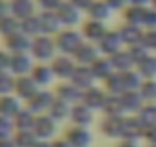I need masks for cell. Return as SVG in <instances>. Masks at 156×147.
<instances>
[{
	"mask_svg": "<svg viewBox=\"0 0 156 147\" xmlns=\"http://www.w3.org/2000/svg\"><path fill=\"white\" fill-rule=\"evenodd\" d=\"M55 46H57V51L60 54H64V55H73L76 52V49L80 48L84 41V37L83 34H80L78 31L72 29V28H67V29H61L55 37Z\"/></svg>",
	"mask_w": 156,
	"mask_h": 147,
	"instance_id": "6da1fadb",
	"label": "cell"
},
{
	"mask_svg": "<svg viewBox=\"0 0 156 147\" xmlns=\"http://www.w3.org/2000/svg\"><path fill=\"white\" fill-rule=\"evenodd\" d=\"M55 51H57V46H55L54 37L41 34V35L32 38L29 54L32 55L34 60H37L40 63H46V61L55 58Z\"/></svg>",
	"mask_w": 156,
	"mask_h": 147,
	"instance_id": "7a4b0ae2",
	"label": "cell"
},
{
	"mask_svg": "<svg viewBox=\"0 0 156 147\" xmlns=\"http://www.w3.org/2000/svg\"><path fill=\"white\" fill-rule=\"evenodd\" d=\"M35 63L34 58L29 52H23V54H11V64H9V72L16 77H22V75H29L32 72Z\"/></svg>",
	"mask_w": 156,
	"mask_h": 147,
	"instance_id": "3957f363",
	"label": "cell"
},
{
	"mask_svg": "<svg viewBox=\"0 0 156 147\" xmlns=\"http://www.w3.org/2000/svg\"><path fill=\"white\" fill-rule=\"evenodd\" d=\"M32 132L35 133V136H37L38 139L48 141V139H49L51 136H54L55 132H57V120H54L49 113L37 115Z\"/></svg>",
	"mask_w": 156,
	"mask_h": 147,
	"instance_id": "277c9868",
	"label": "cell"
},
{
	"mask_svg": "<svg viewBox=\"0 0 156 147\" xmlns=\"http://www.w3.org/2000/svg\"><path fill=\"white\" fill-rule=\"evenodd\" d=\"M55 101V97L43 89H40L31 100L26 101V107L29 110H32L35 115H43V113H48L51 106L54 104Z\"/></svg>",
	"mask_w": 156,
	"mask_h": 147,
	"instance_id": "5b68a950",
	"label": "cell"
},
{
	"mask_svg": "<svg viewBox=\"0 0 156 147\" xmlns=\"http://www.w3.org/2000/svg\"><path fill=\"white\" fill-rule=\"evenodd\" d=\"M3 43H5V49L9 54H23V52H29L31 51L32 38L28 37L26 34H23L22 31H19L14 35L3 38Z\"/></svg>",
	"mask_w": 156,
	"mask_h": 147,
	"instance_id": "8992f818",
	"label": "cell"
},
{
	"mask_svg": "<svg viewBox=\"0 0 156 147\" xmlns=\"http://www.w3.org/2000/svg\"><path fill=\"white\" fill-rule=\"evenodd\" d=\"M55 13H57L61 25L67 26V28H73L76 23H80V20H81V11L78 9L76 6H73L69 0H64Z\"/></svg>",
	"mask_w": 156,
	"mask_h": 147,
	"instance_id": "52a82bcc",
	"label": "cell"
},
{
	"mask_svg": "<svg viewBox=\"0 0 156 147\" xmlns=\"http://www.w3.org/2000/svg\"><path fill=\"white\" fill-rule=\"evenodd\" d=\"M40 91L38 84L34 81V78L31 75H22V77H16V91L14 95H17L22 101H28L31 100L37 92Z\"/></svg>",
	"mask_w": 156,
	"mask_h": 147,
	"instance_id": "ba28073f",
	"label": "cell"
},
{
	"mask_svg": "<svg viewBox=\"0 0 156 147\" xmlns=\"http://www.w3.org/2000/svg\"><path fill=\"white\" fill-rule=\"evenodd\" d=\"M51 67L54 70V75H57L60 78H70L75 67H76V64H75V60H73L72 55L60 54L58 57H55L52 60Z\"/></svg>",
	"mask_w": 156,
	"mask_h": 147,
	"instance_id": "9c48e42d",
	"label": "cell"
},
{
	"mask_svg": "<svg viewBox=\"0 0 156 147\" xmlns=\"http://www.w3.org/2000/svg\"><path fill=\"white\" fill-rule=\"evenodd\" d=\"M94 80H95V75H94L90 66H81V64H78L75 67L72 77H70V81H72V84L75 88L84 89V91L92 88Z\"/></svg>",
	"mask_w": 156,
	"mask_h": 147,
	"instance_id": "30bf717a",
	"label": "cell"
},
{
	"mask_svg": "<svg viewBox=\"0 0 156 147\" xmlns=\"http://www.w3.org/2000/svg\"><path fill=\"white\" fill-rule=\"evenodd\" d=\"M100 54V48L95 43L90 41H83V45L76 49V52L72 55L75 61H78L81 66H90Z\"/></svg>",
	"mask_w": 156,
	"mask_h": 147,
	"instance_id": "8fae6325",
	"label": "cell"
},
{
	"mask_svg": "<svg viewBox=\"0 0 156 147\" xmlns=\"http://www.w3.org/2000/svg\"><path fill=\"white\" fill-rule=\"evenodd\" d=\"M38 17H40V23H41V32L44 35L55 37L61 31L63 25L55 11H41L38 14Z\"/></svg>",
	"mask_w": 156,
	"mask_h": 147,
	"instance_id": "7c38bea8",
	"label": "cell"
},
{
	"mask_svg": "<svg viewBox=\"0 0 156 147\" xmlns=\"http://www.w3.org/2000/svg\"><path fill=\"white\" fill-rule=\"evenodd\" d=\"M9 3H11V14L20 22L37 14L35 0H9Z\"/></svg>",
	"mask_w": 156,
	"mask_h": 147,
	"instance_id": "4fadbf2b",
	"label": "cell"
},
{
	"mask_svg": "<svg viewBox=\"0 0 156 147\" xmlns=\"http://www.w3.org/2000/svg\"><path fill=\"white\" fill-rule=\"evenodd\" d=\"M106 34H107V28L104 26L103 22L90 19L83 25V37H84V40H87L90 43L98 45Z\"/></svg>",
	"mask_w": 156,
	"mask_h": 147,
	"instance_id": "5bb4252c",
	"label": "cell"
},
{
	"mask_svg": "<svg viewBox=\"0 0 156 147\" xmlns=\"http://www.w3.org/2000/svg\"><path fill=\"white\" fill-rule=\"evenodd\" d=\"M122 38L119 35L118 31H107V34L101 38V41L98 43V48H100V52L112 57L113 54L119 52L121 51V46H122Z\"/></svg>",
	"mask_w": 156,
	"mask_h": 147,
	"instance_id": "9a60e30c",
	"label": "cell"
},
{
	"mask_svg": "<svg viewBox=\"0 0 156 147\" xmlns=\"http://www.w3.org/2000/svg\"><path fill=\"white\" fill-rule=\"evenodd\" d=\"M23 109L22 100L17 95H0V117L14 120V117Z\"/></svg>",
	"mask_w": 156,
	"mask_h": 147,
	"instance_id": "2e32d148",
	"label": "cell"
},
{
	"mask_svg": "<svg viewBox=\"0 0 156 147\" xmlns=\"http://www.w3.org/2000/svg\"><path fill=\"white\" fill-rule=\"evenodd\" d=\"M29 75L34 78V81L38 84V88H44V86L49 84V83L52 81V78L55 77L51 64H46V63H38V64H35Z\"/></svg>",
	"mask_w": 156,
	"mask_h": 147,
	"instance_id": "e0dca14e",
	"label": "cell"
},
{
	"mask_svg": "<svg viewBox=\"0 0 156 147\" xmlns=\"http://www.w3.org/2000/svg\"><path fill=\"white\" fill-rule=\"evenodd\" d=\"M72 147H87L92 141L90 138V133L81 127V126H76L73 129H70L67 132V139H66Z\"/></svg>",
	"mask_w": 156,
	"mask_h": 147,
	"instance_id": "ac0fdd59",
	"label": "cell"
},
{
	"mask_svg": "<svg viewBox=\"0 0 156 147\" xmlns=\"http://www.w3.org/2000/svg\"><path fill=\"white\" fill-rule=\"evenodd\" d=\"M118 32L122 38V43H126L129 46H135V45L141 43L142 37H144V32L141 31V28L135 26V25H130V23H124V26Z\"/></svg>",
	"mask_w": 156,
	"mask_h": 147,
	"instance_id": "d6986e66",
	"label": "cell"
},
{
	"mask_svg": "<svg viewBox=\"0 0 156 147\" xmlns=\"http://www.w3.org/2000/svg\"><path fill=\"white\" fill-rule=\"evenodd\" d=\"M35 118L37 115L32 110H29L28 107H23L12 120L16 124V130H32L35 124Z\"/></svg>",
	"mask_w": 156,
	"mask_h": 147,
	"instance_id": "ffe728a7",
	"label": "cell"
},
{
	"mask_svg": "<svg viewBox=\"0 0 156 147\" xmlns=\"http://www.w3.org/2000/svg\"><path fill=\"white\" fill-rule=\"evenodd\" d=\"M90 19L98 20V22H106L110 16H112V8L106 3V0H95L90 5V8L87 9Z\"/></svg>",
	"mask_w": 156,
	"mask_h": 147,
	"instance_id": "44dd1931",
	"label": "cell"
},
{
	"mask_svg": "<svg viewBox=\"0 0 156 147\" xmlns=\"http://www.w3.org/2000/svg\"><path fill=\"white\" fill-rule=\"evenodd\" d=\"M90 69L94 72L95 78H109L112 74H113V64H112V60L110 57L109 58H101L98 57L92 64H90Z\"/></svg>",
	"mask_w": 156,
	"mask_h": 147,
	"instance_id": "7402d4cb",
	"label": "cell"
},
{
	"mask_svg": "<svg viewBox=\"0 0 156 147\" xmlns=\"http://www.w3.org/2000/svg\"><path fill=\"white\" fill-rule=\"evenodd\" d=\"M70 118L75 121L76 126H87L90 124L92 118H94V113H92V109L87 107L86 104H80V106H75L72 107V112H70Z\"/></svg>",
	"mask_w": 156,
	"mask_h": 147,
	"instance_id": "603a6c76",
	"label": "cell"
},
{
	"mask_svg": "<svg viewBox=\"0 0 156 147\" xmlns=\"http://www.w3.org/2000/svg\"><path fill=\"white\" fill-rule=\"evenodd\" d=\"M20 31L23 34H26L28 37L31 38H35L38 35H41V23H40V17L38 14L29 17V19H25L20 22Z\"/></svg>",
	"mask_w": 156,
	"mask_h": 147,
	"instance_id": "cb8c5ba5",
	"label": "cell"
},
{
	"mask_svg": "<svg viewBox=\"0 0 156 147\" xmlns=\"http://www.w3.org/2000/svg\"><path fill=\"white\" fill-rule=\"evenodd\" d=\"M19 31H20V20L16 19L12 14L0 19V37L6 38V37L14 35Z\"/></svg>",
	"mask_w": 156,
	"mask_h": 147,
	"instance_id": "d4e9b609",
	"label": "cell"
},
{
	"mask_svg": "<svg viewBox=\"0 0 156 147\" xmlns=\"http://www.w3.org/2000/svg\"><path fill=\"white\" fill-rule=\"evenodd\" d=\"M84 97H86L84 104L87 107H90V109H94V107H104V104L107 101V98L103 95V92L98 91V89H95V88H90V89L84 91L83 98Z\"/></svg>",
	"mask_w": 156,
	"mask_h": 147,
	"instance_id": "484cf974",
	"label": "cell"
},
{
	"mask_svg": "<svg viewBox=\"0 0 156 147\" xmlns=\"http://www.w3.org/2000/svg\"><path fill=\"white\" fill-rule=\"evenodd\" d=\"M145 11H147V8H139V6L130 5L126 9V14H124L126 23H130V25H135V26H139V28L144 26Z\"/></svg>",
	"mask_w": 156,
	"mask_h": 147,
	"instance_id": "4316f807",
	"label": "cell"
},
{
	"mask_svg": "<svg viewBox=\"0 0 156 147\" xmlns=\"http://www.w3.org/2000/svg\"><path fill=\"white\" fill-rule=\"evenodd\" d=\"M12 138L17 147H34L38 141L32 130H16Z\"/></svg>",
	"mask_w": 156,
	"mask_h": 147,
	"instance_id": "83f0119b",
	"label": "cell"
},
{
	"mask_svg": "<svg viewBox=\"0 0 156 147\" xmlns=\"http://www.w3.org/2000/svg\"><path fill=\"white\" fill-rule=\"evenodd\" d=\"M103 130L107 136H124V120L119 117H112L110 121L107 120L103 126Z\"/></svg>",
	"mask_w": 156,
	"mask_h": 147,
	"instance_id": "f1b7e54d",
	"label": "cell"
},
{
	"mask_svg": "<svg viewBox=\"0 0 156 147\" xmlns=\"http://www.w3.org/2000/svg\"><path fill=\"white\" fill-rule=\"evenodd\" d=\"M136 64H138L139 72L142 74L144 77H147V78H153V77L156 75V57L147 54V55H145L141 61H138Z\"/></svg>",
	"mask_w": 156,
	"mask_h": 147,
	"instance_id": "f546056e",
	"label": "cell"
},
{
	"mask_svg": "<svg viewBox=\"0 0 156 147\" xmlns=\"http://www.w3.org/2000/svg\"><path fill=\"white\" fill-rule=\"evenodd\" d=\"M72 112V109H70V106H69V103H66V101H63V100H60V98H55V101H54V104L51 106V109H49V115L54 118V120H63L66 115H69Z\"/></svg>",
	"mask_w": 156,
	"mask_h": 147,
	"instance_id": "4dcf8cb0",
	"label": "cell"
},
{
	"mask_svg": "<svg viewBox=\"0 0 156 147\" xmlns=\"http://www.w3.org/2000/svg\"><path fill=\"white\" fill-rule=\"evenodd\" d=\"M16 91V75L11 72L0 74V95H12Z\"/></svg>",
	"mask_w": 156,
	"mask_h": 147,
	"instance_id": "1f68e13d",
	"label": "cell"
},
{
	"mask_svg": "<svg viewBox=\"0 0 156 147\" xmlns=\"http://www.w3.org/2000/svg\"><path fill=\"white\" fill-rule=\"evenodd\" d=\"M78 95H80V89L78 88H75L73 84H63L58 89V97L57 98H60V100L70 104V101L76 100L75 97H78Z\"/></svg>",
	"mask_w": 156,
	"mask_h": 147,
	"instance_id": "d6a6232c",
	"label": "cell"
},
{
	"mask_svg": "<svg viewBox=\"0 0 156 147\" xmlns=\"http://www.w3.org/2000/svg\"><path fill=\"white\" fill-rule=\"evenodd\" d=\"M16 133V124L11 118L0 117V139L12 138Z\"/></svg>",
	"mask_w": 156,
	"mask_h": 147,
	"instance_id": "836d02e7",
	"label": "cell"
},
{
	"mask_svg": "<svg viewBox=\"0 0 156 147\" xmlns=\"http://www.w3.org/2000/svg\"><path fill=\"white\" fill-rule=\"evenodd\" d=\"M121 78H122L124 89H127V91H133V88H138V84L141 83L138 72H132V70L121 72Z\"/></svg>",
	"mask_w": 156,
	"mask_h": 147,
	"instance_id": "e575fe53",
	"label": "cell"
},
{
	"mask_svg": "<svg viewBox=\"0 0 156 147\" xmlns=\"http://www.w3.org/2000/svg\"><path fill=\"white\" fill-rule=\"evenodd\" d=\"M141 123L144 124V127H154L156 126V106H147L142 109V115H141Z\"/></svg>",
	"mask_w": 156,
	"mask_h": 147,
	"instance_id": "d590c367",
	"label": "cell"
},
{
	"mask_svg": "<svg viewBox=\"0 0 156 147\" xmlns=\"http://www.w3.org/2000/svg\"><path fill=\"white\" fill-rule=\"evenodd\" d=\"M144 28H147V31H156V9L154 8H147Z\"/></svg>",
	"mask_w": 156,
	"mask_h": 147,
	"instance_id": "8d00e7d4",
	"label": "cell"
},
{
	"mask_svg": "<svg viewBox=\"0 0 156 147\" xmlns=\"http://www.w3.org/2000/svg\"><path fill=\"white\" fill-rule=\"evenodd\" d=\"M64 0H35L37 6L41 8V11H57Z\"/></svg>",
	"mask_w": 156,
	"mask_h": 147,
	"instance_id": "74e56055",
	"label": "cell"
},
{
	"mask_svg": "<svg viewBox=\"0 0 156 147\" xmlns=\"http://www.w3.org/2000/svg\"><path fill=\"white\" fill-rule=\"evenodd\" d=\"M11 64V54L6 49H0V74L9 72Z\"/></svg>",
	"mask_w": 156,
	"mask_h": 147,
	"instance_id": "f35d334b",
	"label": "cell"
},
{
	"mask_svg": "<svg viewBox=\"0 0 156 147\" xmlns=\"http://www.w3.org/2000/svg\"><path fill=\"white\" fill-rule=\"evenodd\" d=\"M144 100H154L156 98V83L153 80H148L147 83H144Z\"/></svg>",
	"mask_w": 156,
	"mask_h": 147,
	"instance_id": "ab89813d",
	"label": "cell"
},
{
	"mask_svg": "<svg viewBox=\"0 0 156 147\" xmlns=\"http://www.w3.org/2000/svg\"><path fill=\"white\" fill-rule=\"evenodd\" d=\"M69 2L73 5V6H76L80 11H87L89 8H90V5L95 2V0H69Z\"/></svg>",
	"mask_w": 156,
	"mask_h": 147,
	"instance_id": "60d3db41",
	"label": "cell"
},
{
	"mask_svg": "<svg viewBox=\"0 0 156 147\" xmlns=\"http://www.w3.org/2000/svg\"><path fill=\"white\" fill-rule=\"evenodd\" d=\"M106 3L112 8V11H115V9H122V8H126V5L130 3V2H129V0H106Z\"/></svg>",
	"mask_w": 156,
	"mask_h": 147,
	"instance_id": "b9f144b4",
	"label": "cell"
},
{
	"mask_svg": "<svg viewBox=\"0 0 156 147\" xmlns=\"http://www.w3.org/2000/svg\"><path fill=\"white\" fill-rule=\"evenodd\" d=\"M11 14V3L9 0H0V19Z\"/></svg>",
	"mask_w": 156,
	"mask_h": 147,
	"instance_id": "7bdbcfd3",
	"label": "cell"
},
{
	"mask_svg": "<svg viewBox=\"0 0 156 147\" xmlns=\"http://www.w3.org/2000/svg\"><path fill=\"white\" fill-rule=\"evenodd\" d=\"M130 5L133 6H139V8H147L148 5H151V0H129Z\"/></svg>",
	"mask_w": 156,
	"mask_h": 147,
	"instance_id": "ee69618b",
	"label": "cell"
},
{
	"mask_svg": "<svg viewBox=\"0 0 156 147\" xmlns=\"http://www.w3.org/2000/svg\"><path fill=\"white\" fill-rule=\"evenodd\" d=\"M147 136H148V141L151 142V145H156V126L148 129V132H147Z\"/></svg>",
	"mask_w": 156,
	"mask_h": 147,
	"instance_id": "f6af8a7d",
	"label": "cell"
},
{
	"mask_svg": "<svg viewBox=\"0 0 156 147\" xmlns=\"http://www.w3.org/2000/svg\"><path fill=\"white\" fill-rule=\"evenodd\" d=\"M0 147H17L14 142V138H5L0 139Z\"/></svg>",
	"mask_w": 156,
	"mask_h": 147,
	"instance_id": "bcb514c9",
	"label": "cell"
},
{
	"mask_svg": "<svg viewBox=\"0 0 156 147\" xmlns=\"http://www.w3.org/2000/svg\"><path fill=\"white\" fill-rule=\"evenodd\" d=\"M119 147H138L136 142H133V139H126L122 144H119Z\"/></svg>",
	"mask_w": 156,
	"mask_h": 147,
	"instance_id": "7dc6e473",
	"label": "cell"
},
{
	"mask_svg": "<svg viewBox=\"0 0 156 147\" xmlns=\"http://www.w3.org/2000/svg\"><path fill=\"white\" fill-rule=\"evenodd\" d=\"M34 147H54L51 142H48V141H43V139H38L37 141V144L34 145Z\"/></svg>",
	"mask_w": 156,
	"mask_h": 147,
	"instance_id": "c3c4849f",
	"label": "cell"
},
{
	"mask_svg": "<svg viewBox=\"0 0 156 147\" xmlns=\"http://www.w3.org/2000/svg\"><path fill=\"white\" fill-rule=\"evenodd\" d=\"M54 147H72L67 141H58V142H55V144H52Z\"/></svg>",
	"mask_w": 156,
	"mask_h": 147,
	"instance_id": "681fc988",
	"label": "cell"
},
{
	"mask_svg": "<svg viewBox=\"0 0 156 147\" xmlns=\"http://www.w3.org/2000/svg\"><path fill=\"white\" fill-rule=\"evenodd\" d=\"M151 8L156 9V0H151Z\"/></svg>",
	"mask_w": 156,
	"mask_h": 147,
	"instance_id": "f907efd6",
	"label": "cell"
},
{
	"mask_svg": "<svg viewBox=\"0 0 156 147\" xmlns=\"http://www.w3.org/2000/svg\"><path fill=\"white\" fill-rule=\"evenodd\" d=\"M150 147H156V145H150Z\"/></svg>",
	"mask_w": 156,
	"mask_h": 147,
	"instance_id": "816d5d0a",
	"label": "cell"
}]
</instances>
